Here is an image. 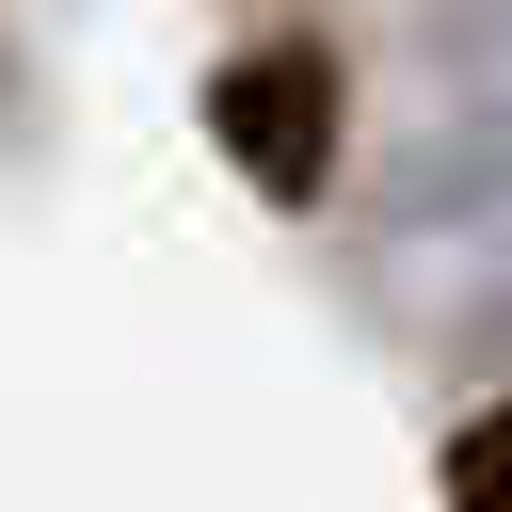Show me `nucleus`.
Wrapping results in <instances>:
<instances>
[{"mask_svg": "<svg viewBox=\"0 0 512 512\" xmlns=\"http://www.w3.org/2000/svg\"><path fill=\"white\" fill-rule=\"evenodd\" d=\"M448 512H512V400H480L448 432Z\"/></svg>", "mask_w": 512, "mask_h": 512, "instance_id": "obj_2", "label": "nucleus"}, {"mask_svg": "<svg viewBox=\"0 0 512 512\" xmlns=\"http://www.w3.org/2000/svg\"><path fill=\"white\" fill-rule=\"evenodd\" d=\"M208 144H224V176H240V192H272V208H320V192H336V144H352L336 48L272 32V48H240V64H208Z\"/></svg>", "mask_w": 512, "mask_h": 512, "instance_id": "obj_1", "label": "nucleus"}]
</instances>
